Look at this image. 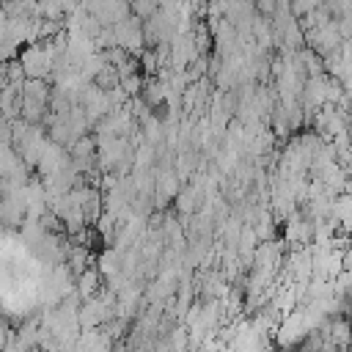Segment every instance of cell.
Listing matches in <instances>:
<instances>
[{
	"mask_svg": "<svg viewBox=\"0 0 352 352\" xmlns=\"http://www.w3.org/2000/svg\"><path fill=\"white\" fill-rule=\"evenodd\" d=\"M16 60L22 63L25 77H36V80H47V77H50L52 58H50V52H47L44 41H33V44H28V47L19 52V58H16Z\"/></svg>",
	"mask_w": 352,
	"mask_h": 352,
	"instance_id": "1",
	"label": "cell"
},
{
	"mask_svg": "<svg viewBox=\"0 0 352 352\" xmlns=\"http://www.w3.org/2000/svg\"><path fill=\"white\" fill-rule=\"evenodd\" d=\"M113 36H116V47H124L132 55H138L146 47L143 44V19H138L135 14H129L121 22H116L113 25Z\"/></svg>",
	"mask_w": 352,
	"mask_h": 352,
	"instance_id": "2",
	"label": "cell"
},
{
	"mask_svg": "<svg viewBox=\"0 0 352 352\" xmlns=\"http://www.w3.org/2000/svg\"><path fill=\"white\" fill-rule=\"evenodd\" d=\"M25 198H19V195H6V198H0V223L3 226H8V228H16V226H22V220H25Z\"/></svg>",
	"mask_w": 352,
	"mask_h": 352,
	"instance_id": "3",
	"label": "cell"
},
{
	"mask_svg": "<svg viewBox=\"0 0 352 352\" xmlns=\"http://www.w3.org/2000/svg\"><path fill=\"white\" fill-rule=\"evenodd\" d=\"M96 88H102V91H110V88H116L118 85V72H116V66H110V63H104L96 74H94V80H91Z\"/></svg>",
	"mask_w": 352,
	"mask_h": 352,
	"instance_id": "4",
	"label": "cell"
},
{
	"mask_svg": "<svg viewBox=\"0 0 352 352\" xmlns=\"http://www.w3.org/2000/svg\"><path fill=\"white\" fill-rule=\"evenodd\" d=\"M77 286H80V294H82L85 300H88V297H94V294H96V289H99V272H96L94 267L82 270V272H80Z\"/></svg>",
	"mask_w": 352,
	"mask_h": 352,
	"instance_id": "5",
	"label": "cell"
},
{
	"mask_svg": "<svg viewBox=\"0 0 352 352\" xmlns=\"http://www.w3.org/2000/svg\"><path fill=\"white\" fill-rule=\"evenodd\" d=\"M129 8L138 19H148L160 8V0H129Z\"/></svg>",
	"mask_w": 352,
	"mask_h": 352,
	"instance_id": "6",
	"label": "cell"
},
{
	"mask_svg": "<svg viewBox=\"0 0 352 352\" xmlns=\"http://www.w3.org/2000/svg\"><path fill=\"white\" fill-rule=\"evenodd\" d=\"M250 3H253L256 14H261V16H272L278 8V0H250Z\"/></svg>",
	"mask_w": 352,
	"mask_h": 352,
	"instance_id": "7",
	"label": "cell"
},
{
	"mask_svg": "<svg viewBox=\"0 0 352 352\" xmlns=\"http://www.w3.org/2000/svg\"><path fill=\"white\" fill-rule=\"evenodd\" d=\"M0 3H3V0H0Z\"/></svg>",
	"mask_w": 352,
	"mask_h": 352,
	"instance_id": "8",
	"label": "cell"
}]
</instances>
